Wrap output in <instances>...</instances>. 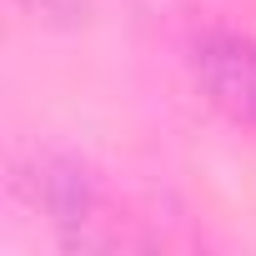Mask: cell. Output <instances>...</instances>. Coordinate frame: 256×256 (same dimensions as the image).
<instances>
[{
  "instance_id": "6da1fadb",
  "label": "cell",
  "mask_w": 256,
  "mask_h": 256,
  "mask_svg": "<svg viewBox=\"0 0 256 256\" xmlns=\"http://www.w3.org/2000/svg\"><path fill=\"white\" fill-rule=\"evenodd\" d=\"M186 66L196 90L211 110H221L231 126L256 131V40L241 30H201L186 46Z\"/></svg>"
},
{
  "instance_id": "7a4b0ae2",
  "label": "cell",
  "mask_w": 256,
  "mask_h": 256,
  "mask_svg": "<svg viewBox=\"0 0 256 256\" xmlns=\"http://www.w3.org/2000/svg\"><path fill=\"white\" fill-rule=\"evenodd\" d=\"M36 201L46 206L50 226L60 231L66 246H100L96 226H100V191H96V176L70 161V156H46L36 161Z\"/></svg>"
},
{
  "instance_id": "3957f363",
  "label": "cell",
  "mask_w": 256,
  "mask_h": 256,
  "mask_svg": "<svg viewBox=\"0 0 256 256\" xmlns=\"http://www.w3.org/2000/svg\"><path fill=\"white\" fill-rule=\"evenodd\" d=\"M20 6L46 26H80L90 16V0H20Z\"/></svg>"
}]
</instances>
